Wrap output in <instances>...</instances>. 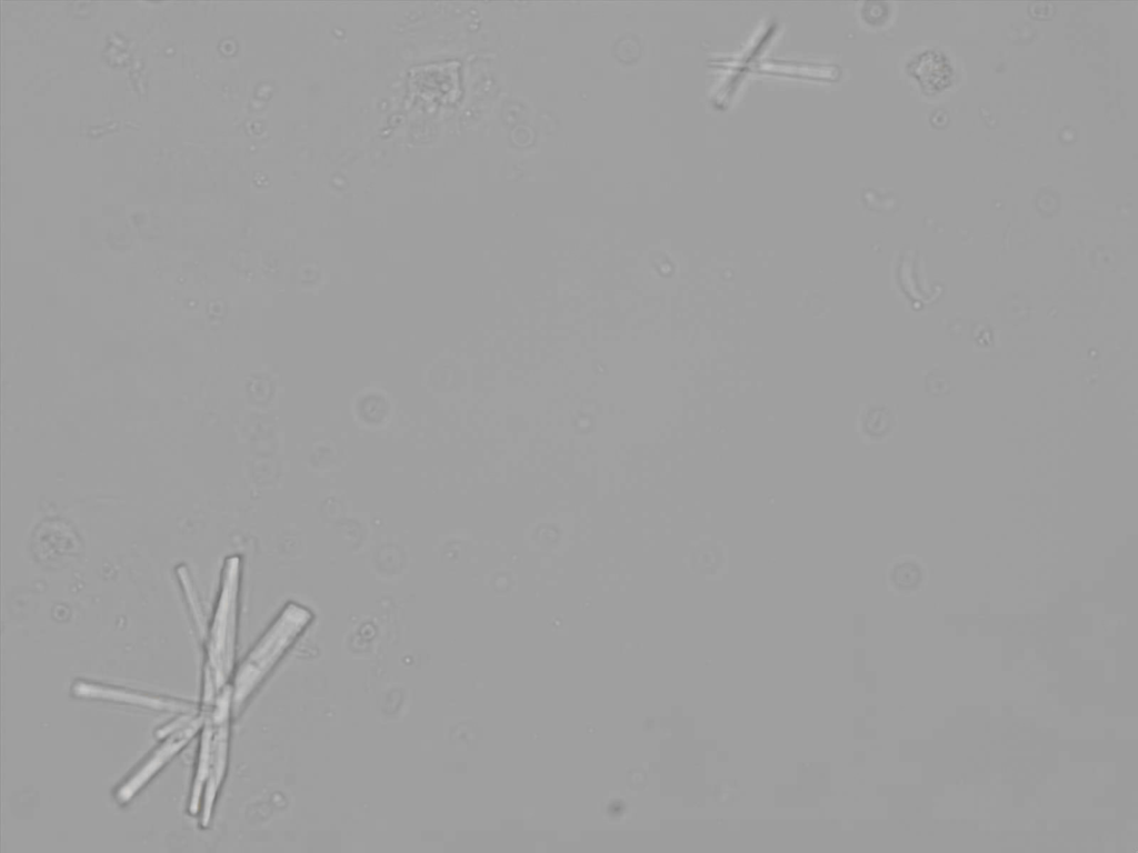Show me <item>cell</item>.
Listing matches in <instances>:
<instances>
[{
  "instance_id": "1",
  "label": "cell",
  "mask_w": 1138,
  "mask_h": 853,
  "mask_svg": "<svg viewBox=\"0 0 1138 853\" xmlns=\"http://www.w3.org/2000/svg\"><path fill=\"white\" fill-rule=\"evenodd\" d=\"M200 705L204 720L199 732L188 809L191 815H199L201 825L206 827L210 823L227 772L230 716L233 710L231 683L218 691L211 703Z\"/></svg>"
},
{
  "instance_id": "2",
  "label": "cell",
  "mask_w": 1138,
  "mask_h": 853,
  "mask_svg": "<svg viewBox=\"0 0 1138 853\" xmlns=\"http://www.w3.org/2000/svg\"><path fill=\"white\" fill-rule=\"evenodd\" d=\"M241 560L237 555L226 559L212 619L204 632V662L202 682L220 691L230 682L233 672Z\"/></svg>"
},
{
  "instance_id": "3",
  "label": "cell",
  "mask_w": 1138,
  "mask_h": 853,
  "mask_svg": "<svg viewBox=\"0 0 1138 853\" xmlns=\"http://www.w3.org/2000/svg\"><path fill=\"white\" fill-rule=\"evenodd\" d=\"M312 620V613L288 603L241 662L232 679V706L238 711L254 692L287 649Z\"/></svg>"
},
{
  "instance_id": "4",
  "label": "cell",
  "mask_w": 1138,
  "mask_h": 853,
  "mask_svg": "<svg viewBox=\"0 0 1138 853\" xmlns=\"http://www.w3.org/2000/svg\"><path fill=\"white\" fill-rule=\"evenodd\" d=\"M203 720L204 712L200 705V709L191 714L182 724L159 737V745L118 786L114 799L121 804L129 803L168 762L199 734Z\"/></svg>"
},
{
  "instance_id": "5",
  "label": "cell",
  "mask_w": 1138,
  "mask_h": 853,
  "mask_svg": "<svg viewBox=\"0 0 1138 853\" xmlns=\"http://www.w3.org/2000/svg\"><path fill=\"white\" fill-rule=\"evenodd\" d=\"M72 692L76 696L81 699L113 701L118 703L143 706L157 711L173 712L177 714L193 712L200 708V704H196L193 702H189L186 700L169 698L164 695L148 694L146 692L97 683L87 680L76 681L72 685Z\"/></svg>"
},
{
  "instance_id": "6",
  "label": "cell",
  "mask_w": 1138,
  "mask_h": 853,
  "mask_svg": "<svg viewBox=\"0 0 1138 853\" xmlns=\"http://www.w3.org/2000/svg\"><path fill=\"white\" fill-rule=\"evenodd\" d=\"M888 580L901 593L919 591L928 580L927 564L915 555L900 556L889 566Z\"/></svg>"
}]
</instances>
